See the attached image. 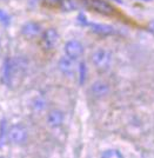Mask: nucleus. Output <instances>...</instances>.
<instances>
[{
    "instance_id": "4",
    "label": "nucleus",
    "mask_w": 154,
    "mask_h": 158,
    "mask_svg": "<svg viewBox=\"0 0 154 158\" xmlns=\"http://www.w3.org/2000/svg\"><path fill=\"white\" fill-rule=\"evenodd\" d=\"M59 43V34L57 32V30L54 28H48L42 33L41 37V46L44 50L49 51L58 45Z\"/></svg>"
},
{
    "instance_id": "7",
    "label": "nucleus",
    "mask_w": 154,
    "mask_h": 158,
    "mask_svg": "<svg viewBox=\"0 0 154 158\" xmlns=\"http://www.w3.org/2000/svg\"><path fill=\"white\" fill-rule=\"evenodd\" d=\"M41 31H42L41 25L35 23V21H28L21 27V33L26 38H35V37H38L40 34Z\"/></svg>"
},
{
    "instance_id": "1",
    "label": "nucleus",
    "mask_w": 154,
    "mask_h": 158,
    "mask_svg": "<svg viewBox=\"0 0 154 158\" xmlns=\"http://www.w3.org/2000/svg\"><path fill=\"white\" fill-rule=\"evenodd\" d=\"M20 72V65L17 59H12V58H7L4 63V70H2V79L4 83L6 84L8 87H13L15 85L14 80L18 79Z\"/></svg>"
},
{
    "instance_id": "6",
    "label": "nucleus",
    "mask_w": 154,
    "mask_h": 158,
    "mask_svg": "<svg viewBox=\"0 0 154 158\" xmlns=\"http://www.w3.org/2000/svg\"><path fill=\"white\" fill-rule=\"evenodd\" d=\"M65 53L67 57L72 58V59H78L80 58L84 53V46L80 41L78 40H69L67 41L65 45Z\"/></svg>"
},
{
    "instance_id": "10",
    "label": "nucleus",
    "mask_w": 154,
    "mask_h": 158,
    "mask_svg": "<svg viewBox=\"0 0 154 158\" xmlns=\"http://www.w3.org/2000/svg\"><path fill=\"white\" fill-rule=\"evenodd\" d=\"M64 122V114L59 110H52L47 116V123L51 127H58Z\"/></svg>"
},
{
    "instance_id": "16",
    "label": "nucleus",
    "mask_w": 154,
    "mask_h": 158,
    "mask_svg": "<svg viewBox=\"0 0 154 158\" xmlns=\"http://www.w3.org/2000/svg\"><path fill=\"white\" fill-rule=\"evenodd\" d=\"M6 137V120L2 119L1 120V125H0V146L4 144Z\"/></svg>"
},
{
    "instance_id": "2",
    "label": "nucleus",
    "mask_w": 154,
    "mask_h": 158,
    "mask_svg": "<svg viewBox=\"0 0 154 158\" xmlns=\"http://www.w3.org/2000/svg\"><path fill=\"white\" fill-rule=\"evenodd\" d=\"M82 1L88 10L102 15H112L115 12L114 7L106 0H82Z\"/></svg>"
},
{
    "instance_id": "15",
    "label": "nucleus",
    "mask_w": 154,
    "mask_h": 158,
    "mask_svg": "<svg viewBox=\"0 0 154 158\" xmlns=\"http://www.w3.org/2000/svg\"><path fill=\"white\" fill-rule=\"evenodd\" d=\"M101 157L104 158H109V157H114V158H121L122 157V153L118 150H106L101 153Z\"/></svg>"
},
{
    "instance_id": "17",
    "label": "nucleus",
    "mask_w": 154,
    "mask_h": 158,
    "mask_svg": "<svg viewBox=\"0 0 154 158\" xmlns=\"http://www.w3.org/2000/svg\"><path fill=\"white\" fill-rule=\"evenodd\" d=\"M61 0H44V5L47 7H55L60 5Z\"/></svg>"
},
{
    "instance_id": "8",
    "label": "nucleus",
    "mask_w": 154,
    "mask_h": 158,
    "mask_svg": "<svg viewBox=\"0 0 154 158\" xmlns=\"http://www.w3.org/2000/svg\"><path fill=\"white\" fill-rule=\"evenodd\" d=\"M87 26H89L92 32L95 33V34H99V35H113L116 33L114 27H112L111 25H106V24L88 23Z\"/></svg>"
},
{
    "instance_id": "11",
    "label": "nucleus",
    "mask_w": 154,
    "mask_h": 158,
    "mask_svg": "<svg viewBox=\"0 0 154 158\" xmlns=\"http://www.w3.org/2000/svg\"><path fill=\"white\" fill-rule=\"evenodd\" d=\"M92 92L94 96L97 97H101V96H105L108 92V85L102 83V81H97L92 85Z\"/></svg>"
},
{
    "instance_id": "18",
    "label": "nucleus",
    "mask_w": 154,
    "mask_h": 158,
    "mask_svg": "<svg viewBox=\"0 0 154 158\" xmlns=\"http://www.w3.org/2000/svg\"><path fill=\"white\" fill-rule=\"evenodd\" d=\"M78 21H79V24H81L82 26H87L88 25V20H87V18L85 17L84 13H80L78 15Z\"/></svg>"
},
{
    "instance_id": "19",
    "label": "nucleus",
    "mask_w": 154,
    "mask_h": 158,
    "mask_svg": "<svg viewBox=\"0 0 154 158\" xmlns=\"http://www.w3.org/2000/svg\"><path fill=\"white\" fill-rule=\"evenodd\" d=\"M148 30H149L152 33H154V20H153V21H151V23L148 24Z\"/></svg>"
},
{
    "instance_id": "12",
    "label": "nucleus",
    "mask_w": 154,
    "mask_h": 158,
    "mask_svg": "<svg viewBox=\"0 0 154 158\" xmlns=\"http://www.w3.org/2000/svg\"><path fill=\"white\" fill-rule=\"evenodd\" d=\"M59 6L61 11L64 12H72L78 8L79 4H78V0H61Z\"/></svg>"
},
{
    "instance_id": "13",
    "label": "nucleus",
    "mask_w": 154,
    "mask_h": 158,
    "mask_svg": "<svg viewBox=\"0 0 154 158\" xmlns=\"http://www.w3.org/2000/svg\"><path fill=\"white\" fill-rule=\"evenodd\" d=\"M86 76H87L86 64H85V63H80V65H79V83H80V85L85 84Z\"/></svg>"
},
{
    "instance_id": "3",
    "label": "nucleus",
    "mask_w": 154,
    "mask_h": 158,
    "mask_svg": "<svg viewBox=\"0 0 154 158\" xmlns=\"http://www.w3.org/2000/svg\"><path fill=\"white\" fill-rule=\"evenodd\" d=\"M92 61L99 71H106L112 61V54L105 48H98L92 54Z\"/></svg>"
},
{
    "instance_id": "14",
    "label": "nucleus",
    "mask_w": 154,
    "mask_h": 158,
    "mask_svg": "<svg viewBox=\"0 0 154 158\" xmlns=\"http://www.w3.org/2000/svg\"><path fill=\"white\" fill-rule=\"evenodd\" d=\"M0 24H2L4 26H8L11 24V17L4 10H0Z\"/></svg>"
},
{
    "instance_id": "9",
    "label": "nucleus",
    "mask_w": 154,
    "mask_h": 158,
    "mask_svg": "<svg viewBox=\"0 0 154 158\" xmlns=\"http://www.w3.org/2000/svg\"><path fill=\"white\" fill-rule=\"evenodd\" d=\"M75 66H74V59L72 58H69V57H62L59 61V69H60V71L64 74H66L68 77H72L74 74V69Z\"/></svg>"
},
{
    "instance_id": "5",
    "label": "nucleus",
    "mask_w": 154,
    "mask_h": 158,
    "mask_svg": "<svg viewBox=\"0 0 154 158\" xmlns=\"http://www.w3.org/2000/svg\"><path fill=\"white\" fill-rule=\"evenodd\" d=\"M28 133H27L26 127L24 125H14L10 132H8V138L14 144H24L27 140Z\"/></svg>"
}]
</instances>
